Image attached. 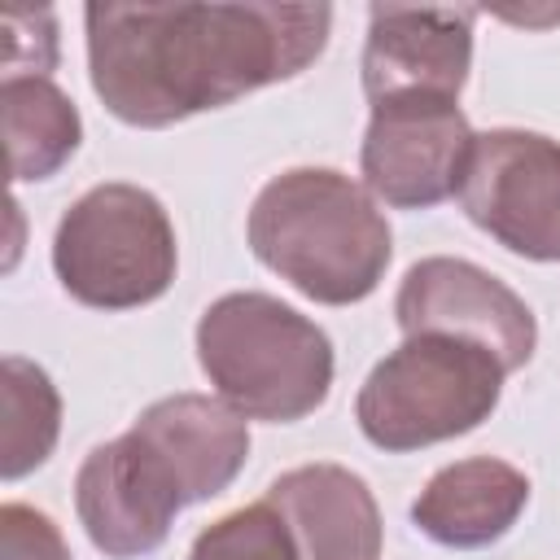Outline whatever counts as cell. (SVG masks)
Listing matches in <instances>:
<instances>
[{
    "mask_svg": "<svg viewBox=\"0 0 560 560\" xmlns=\"http://www.w3.org/2000/svg\"><path fill=\"white\" fill-rule=\"evenodd\" d=\"M88 74L127 127H175L302 74L328 44V4H88Z\"/></svg>",
    "mask_w": 560,
    "mask_h": 560,
    "instance_id": "obj_1",
    "label": "cell"
},
{
    "mask_svg": "<svg viewBox=\"0 0 560 560\" xmlns=\"http://www.w3.org/2000/svg\"><path fill=\"white\" fill-rule=\"evenodd\" d=\"M245 232L254 258L319 306H350L376 293L394 254L376 197L332 166H293L267 179Z\"/></svg>",
    "mask_w": 560,
    "mask_h": 560,
    "instance_id": "obj_2",
    "label": "cell"
},
{
    "mask_svg": "<svg viewBox=\"0 0 560 560\" xmlns=\"http://www.w3.org/2000/svg\"><path fill=\"white\" fill-rule=\"evenodd\" d=\"M197 363L228 407L267 424L311 416L332 389L328 332L258 289L223 293L201 311Z\"/></svg>",
    "mask_w": 560,
    "mask_h": 560,
    "instance_id": "obj_3",
    "label": "cell"
},
{
    "mask_svg": "<svg viewBox=\"0 0 560 560\" xmlns=\"http://www.w3.org/2000/svg\"><path fill=\"white\" fill-rule=\"evenodd\" d=\"M503 363L464 337L416 332L389 350L354 398V420L376 451L402 455L472 433L503 394Z\"/></svg>",
    "mask_w": 560,
    "mask_h": 560,
    "instance_id": "obj_4",
    "label": "cell"
},
{
    "mask_svg": "<svg viewBox=\"0 0 560 560\" xmlns=\"http://www.w3.org/2000/svg\"><path fill=\"white\" fill-rule=\"evenodd\" d=\"M179 267L166 206L140 184L88 188L52 232L61 289L92 311H136L158 302Z\"/></svg>",
    "mask_w": 560,
    "mask_h": 560,
    "instance_id": "obj_5",
    "label": "cell"
},
{
    "mask_svg": "<svg viewBox=\"0 0 560 560\" xmlns=\"http://www.w3.org/2000/svg\"><path fill=\"white\" fill-rule=\"evenodd\" d=\"M459 206L503 249L560 262V140L521 127L477 131Z\"/></svg>",
    "mask_w": 560,
    "mask_h": 560,
    "instance_id": "obj_6",
    "label": "cell"
},
{
    "mask_svg": "<svg viewBox=\"0 0 560 560\" xmlns=\"http://www.w3.org/2000/svg\"><path fill=\"white\" fill-rule=\"evenodd\" d=\"M477 131L451 96H394L376 101L359 166L363 188L394 210H429L459 197Z\"/></svg>",
    "mask_w": 560,
    "mask_h": 560,
    "instance_id": "obj_7",
    "label": "cell"
},
{
    "mask_svg": "<svg viewBox=\"0 0 560 560\" xmlns=\"http://www.w3.org/2000/svg\"><path fill=\"white\" fill-rule=\"evenodd\" d=\"M394 319L402 337L416 332H446L486 346L503 372H516L534 359L538 346V319L525 306L521 293H512L499 276L468 258H420L407 267L398 298H394Z\"/></svg>",
    "mask_w": 560,
    "mask_h": 560,
    "instance_id": "obj_8",
    "label": "cell"
},
{
    "mask_svg": "<svg viewBox=\"0 0 560 560\" xmlns=\"http://www.w3.org/2000/svg\"><path fill=\"white\" fill-rule=\"evenodd\" d=\"M184 508L188 499L175 472L136 429L101 442L74 472V512L92 547L109 560L158 551Z\"/></svg>",
    "mask_w": 560,
    "mask_h": 560,
    "instance_id": "obj_9",
    "label": "cell"
},
{
    "mask_svg": "<svg viewBox=\"0 0 560 560\" xmlns=\"http://www.w3.org/2000/svg\"><path fill=\"white\" fill-rule=\"evenodd\" d=\"M472 22L477 9H407L372 4L363 44V96H451L459 101L472 66Z\"/></svg>",
    "mask_w": 560,
    "mask_h": 560,
    "instance_id": "obj_10",
    "label": "cell"
},
{
    "mask_svg": "<svg viewBox=\"0 0 560 560\" xmlns=\"http://www.w3.org/2000/svg\"><path fill=\"white\" fill-rule=\"evenodd\" d=\"M289 525L298 560H381V508L341 464H302L262 494Z\"/></svg>",
    "mask_w": 560,
    "mask_h": 560,
    "instance_id": "obj_11",
    "label": "cell"
},
{
    "mask_svg": "<svg viewBox=\"0 0 560 560\" xmlns=\"http://www.w3.org/2000/svg\"><path fill=\"white\" fill-rule=\"evenodd\" d=\"M175 472L188 503L223 494L249 459V420L210 394H171L131 424Z\"/></svg>",
    "mask_w": 560,
    "mask_h": 560,
    "instance_id": "obj_12",
    "label": "cell"
},
{
    "mask_svg": "<svg viewBox=\"0 0 560 560\" xmlns=\"http://www.w3.org/2000/svg\"><path fill=\"white\" fill-rule=\"evenodd\" d=\"M529 503V477L494 455H472L438 468L411 503V525L455 551L499 542Z\"/></svg>",
    "mask_w": 560,
    "mask_h": 560,
    "instance_id": "obj_13",
    "label": "cell"
},
{
    "mask_svg": "<svg viewBox=\"0 0 560 560\" xmlns=\"http://www.w3.org/2000/svg\"><path fill=\"white\" fill-rule=\"evenodd\" d=\"M0 118L9 140V171L18 184L48 179L79 153L83 118L48 74H4Z\"/></svg>",
    "mask_w": 560,
    "mask_h": 560,
    "instance_id": "obj_14",
    "label": "cell"
},
{
    "mask_svg": "<svg viewBox=\"0 0 560 560\" xmlns=\"http://www.w3.org/2000/svg\"><path fill=\"white\" fill-rule=\"evenodd\" d=\"M0 394H4V438H0V477L18 481L26 472H35L61 433V394L52 385V376L22 359L9 354L0 363Z\"/></svg>",
    "mask_w": 560,
    "mask_h": 560,
    "instance_id": "obj_15",
    "label": "cell"
},
{
    "mask_svg": "<svg viewBox=\"0 0 560 560\" xmlns=\"http://www.w3.org/2000/svg\"><path fill=\"white\" fill-rule=\"evenodd\" d=\"M188 560H298V547L284 516L267 499H258L206 525L192 538Z\"/></svg>",
    "mask_w": 560,
    "mask_h": 560,
    "instance_id": "obj_16",
    "label": "cell"
},
{
    "mask_svg": "<svg viewBox=\"0 0 560 560\" xmlns=\"http://www.w3.org/2000/svg\"><path fill=\"white\" fill-rule=\"evenodd\" d=\"M0 560H70L57 521L31 503L0 508Z\"/></svg>",
    "mask_w": 560,
    "mask_h": 560,
    "instance_id": "obj_17",
    "label": "cell"
}]
</instances>
